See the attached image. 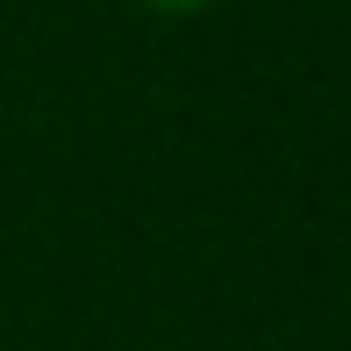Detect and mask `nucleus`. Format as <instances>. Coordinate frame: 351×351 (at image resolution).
I'll return each instance as SVG.
<instances>
[{
    "mask_svg": "<svg viewBox=\"0 0 351 351\" xmlns=\"http://www.w3.org/2000/svg\"><path fill=\"white\" fill-rule=\"evenodd\" d=\"M143 8H158V14H201V8H215V0H143Z\"/></svg>",
    "mask_w": 351,
    "mask_h": 351,
    "instance_id": "f257e3e1",
    "label": "nucleus"
}]
</instances>
